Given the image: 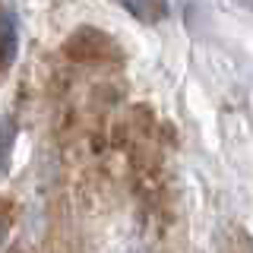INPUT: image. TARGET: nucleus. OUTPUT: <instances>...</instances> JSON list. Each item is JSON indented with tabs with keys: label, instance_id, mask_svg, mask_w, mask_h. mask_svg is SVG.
Here are the masks:
<instances>
[{
	"label": "nucleus",
	"instance_id": "obj_2",
	"mask_svg": "<svg viewBox=\"0 0 253 253\" xmlns=\"http://www.w3.org/2000/svg\"><path fill=\"white\" fill-rule=\"evenodd\" d=\"M121 3L139 19H158L165 10V0H121Z\"/></svg>",
	"mask_w": 253,
	"mask_h": 253
},
{
	"label": "nucleus",
	"instance_id": "obj_4",
	"mask_svg": "<svg viewBox=\"0 0 253 253\" xmlns=\"http://www.w3.org/2000/svg\"><path fill=\"white\" fill-rule=\"evenodd\" d=\"M0 241H3V221H0Z\"/></svg>",
	"mask_w": 253,
	"mask_h": 253
},
{
	"label": "nucleus",
	"instance_id": "obj_1",
	"mask_svg": "<svg viewBox=\"0 0 253 253\" xmlns=\"http://www.w3.org/2000/svg\"><path fill=\"white\" fill-rule=\"evenodd\" d=\"M13 51H16V29H13V19L10 16H0V67L13 60Z\"/></svg>",
	"mask_w": 253,
	"mask_h": 253
},
{
	"label": "nucleus",
	"instance_id": "obj_3",
	"mask_svg": "<svg viewBox=\"0 0 253 253\" xmlns=\"http://www.w3.org/2000/svg\"><path fill=\"white\" fill-rule=\"evenodd\" d=\"M10 146H13V121H3V126H0V171L6 168Z\"/></svg>",
	"mask_w": 253,
	"mask_h": 253
}]
</instances>
